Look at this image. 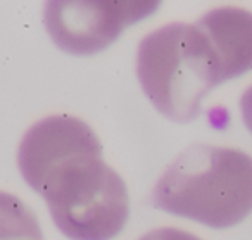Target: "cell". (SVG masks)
I'll return each instance as SVG.
<instances>
[{"instance_id": "2", "label": "cell", "mask_w": 252, "mask_h": 240, "mask_svg": "<svg viewBox=\"0 0 252 240\" xmlns=\"http://www.w3.org/2000/svg\"><path fill=\"white\" fill-rule=\"evenodd\" d=\"M154 204L211 228H230L252 211V157L230 147L192 145L161 174Z\"/></svg>"}, {"instance_id": "6", "label": "cell", "mask_w": 252, "mask_h": 240, "mask_svg": "<svg viewBox=\"0 0 252 240\" xmlns=\"http://www.w3.org/2000/svg\"><path fill=\"white\" fill-rule=\"evenodd\" d=\"M0 240H43L32 207L7 192H0Z\"/></svg>"}, {"instance_id": "3", "label": "cell", "mask_w": 252, "mask_h": 240, "mask_svg": "<svg viewBox=\"0 0 252 240\" xmlns=\"http://www.w3.org/2000/svg\"><path fill=\"white\" fill-rule=\"evenodd\" d=\"M137 74L149 101L175 121L195 118L204 97L223 81L220 61L197 23H171L149 33L138 45Z\"/></svg>"}, {"instance_id": "5", "label": "cell", "mask_w": 252, "mask_h": 240, "mask_svg": "<svg viewBox=\"0 0 252 240\" xmlns=\"http://www.w3.org/2000/svg\"><path fill=\"white\" fill-rule=\"evenodd\" d=\"M197 26L220 61L223 81L252 69V12L238 7L213 9Z\"/></svg>"}, {"instance_id": "8", "label": "cell", "mask_w": 252, "mask_h": 240, "mask_svg": "<svg viewBox=\"0 0 252 240\" xmlns=\"http://www.w3.org/2000/svg\"><path fill=\"white\" fill-rule=\"evenodd\" d=\"M240 111H242V118H244L245 126L249 128V132L252 133V87H249L244 92L240 99Z\"/></svg>"}, {"instance_id": "1", "label": "cell", "mask_w": 252, "mask_h": 240, "mask_svg": "<svg viewBox=\"0 0 252 240\" xmlns=\"http://www.w3.org/2000/svg\"><path fill=\"white\" fill-rule=\"evenodd\" d=\"M25 180L45 199L54 223L71 240H111L128 219L126 185L102 159L90 126L57 143Z\"/></svg>"}, {"instance_id": "4", "label": "cell", "mask_w": 252, "mask_h": 240, "mask_svg": "<svg viewBox=\"0 0 252 240\" xmlns=\"http://www.w3.org/2000/svg\"><path fill=\"white\" fill-rule=\"evenodd\" d=\"M158 2H50L45 25L66 52L94 54L109 47L128 26L156 11Z\"/></svg>"}, {"instance_id": "7", "label": "cell", "mask_w": 252, "mask_h": 240, "mask_svg": "<svg viewBox=\"0 0 252 240\" xmlns=\"http://www.w3.org/2000/svg\"><path fill=\"white\" fill-rule=\"evenodd\" d=\"M140 240H202L192 233L180 228H159L154 232H149Z\"/></svg>"}]
</instances>
